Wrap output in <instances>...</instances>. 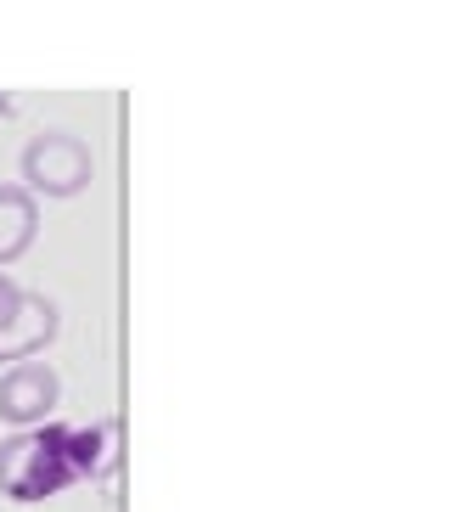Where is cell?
Here are the masks:
<instances>
[{
  "label": "cell",
  "instance_id": "1",
  "mask_svg": "<svg viewBox=\"0 0 450 512\" xmlns=\"http://www.w3.org/2000/svg\"><path fill=\"white\" fill-rule=\"evenodd\" d=\"M68 484H79L74 467V428L68 422H40L23 434L0 439V496L12 501H51Z\"/></svg>",
  "mask_w": 450,
  "mask_h": 512
},
{
  "label": "cell",
  "instance_id": "2",
  "mask_svg": "<svg viewBox=\"0 0 450 512\" xmlns=\"http://www.w3.org/2000/svg\"><path fill=\"white\" fill-rule=\"evenodd\" d=\"M96 181V152H90L85 136H74V130H40V136H29V147H23V192L40 203V197H57V203H68V197H79L85 186Z\"/></svg>",
  "mask_w": 450,
  "mask_h": 512
},
{
  "label": "cell",
  "instance_id": "3",
  "mask_svg": "<svg viewBox=\"0 0 450 512\" xmlns=\"http://www.w3.org/2000/svg\"><path fill=\"white\" fill-rule=\"evenodd\" d=\"M62 332V310L57 299L17 287L12 276L0 271V372L23 361H40V349L57 344Z\"/></svg>",
  "mask_w": 450,
  "mask_h": 512
},
{
  "label": "cell",
  "instance_id": "4",
  "mask_svg": "<svg viewBox=\"0 0 450 512\" xmlns=\"http://www.w3.org/2000/svg\"><path fill=\"white\" fill-rule=\"evenodd\" d=\"M57 406H62L57 366L23 361V366H6V372H0V422H6L12 434L51 422V417H57Z\"/></svg>",
  "mask_w": 450,
  "mask_h": 512
},
{
  "label": "cell",
  "instance_id": "5",
  "mask_svg": "<svg viewBox=\"0 0 450 512\" xmlns=\"http://www.w3.org/2000/svg\"><path fill=\"white\" fill-rule=\"evenodd\" d=\"M34 237H40V203L17 181H0V271L29 254Z\"/></svg>",
  "mask_w": 450,
  "mask_h": 512
},
{
  "label": "cell",
  "instance_id": "6",
  "mask_svg": "<svg viewBox=\"0 0 450 512\" xmlns=\"http://www.w3.org/2000/svg\"><path fill=\"white\" fill-rule=\"evenodd\" d=\"M12 113H17V107H12V96L0 91V119H12Z\"/></svg>",
  "mask_w": 450,
  "mask_h": 512
}]
</instances>
